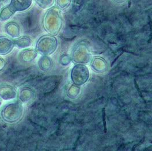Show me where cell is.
I'll return each instance as SVG.
<instances>
[{"label": "cell", "instance_id": "1", "mask_svg": "<svg viewBox=\"0 0 152 151\" xmlns=\"http://www.w3.org/2000/svg\"><path fill=\"white\" fill-rule=\"evenodd\" d=\"M43 27L50 35H57L62 29L63 19L60 10L56 6L50 7L46 12L43 20Z\"/></svg>", "mask_w": 152, "mask_h": 151}, {"label": "cell", "instance_id": "2", "mask_svg": "<svg viewBox=\"0 0 152 151\" xmlns=\"http://www.w3.org/2000/svg\"><path fill=\"white\" fill-rule=\"evenodd\" d=\"M23 106L21 102L16 101L6 104L0 112L2 120L8 123H14L19 121L23 117Z\"/></svg>", "mask_w": 152, "mask_h": 151}, {"label": "cell", "instance_id": "3", "mask_svg": "<svg viewBox=\"0 0 152 151\" xmlns=\"http://www.w3.org/2000/svg\"><path fill=\"white\" fill-rule=\"evenodd\" d=\"M57 38L51 35H45L38 39L35 50L42 56H50L53 54L58 47Z\"/></svg>", "mask_w": 152, "mask_h": 151}, {"label": "cell", "instance_id": "4", "mask_svg": "<svg viewBox=\"0 0 152 151\" xmlns=\"http://www.w3.org/2000/svg\"><path fill=\"white\" fill-rule=\"evenodd\" d=\"M91 51L84 42L78 43L72 53V61L77 64H86L92 60Z\"/></svg>", "mask_w": 152, "mask_h": 151}, {"label": "cell", "instance_id": "5", "mask_svg": "<svg viewBox=\"0 0 152 151\" xmlns=\"http://www.w3.org/2000/svg\"><path fill=\"white\" fill-rule=\"evenodd\" d=\"M89 77V72L87 66L84 64H77L71 71V79L75 85H84Z\"/></svg>", "mask_w": 152, "mask_h": 151}, {"label": "cell", "instance_id": "6", "mask_svg": "<svg viewBox=\"0 0 152 151\" xmlns=\"http://www.w3.org/2000/svg\"><path fill=\"white\" fill-rule=\"evenodd\" d=\"M18 92L16 88L10 85H0V98L5 100H10L15 99Z\"/></svg>", "mask_w": 152, "mask_h": 151}, {"label": "cell", "instance_id": "7", "mask_svg": "<svg viewBox=\"0 0 152 151\" xmlns=\"http://www.w3.org/2000/svg\"><path fill=\"white\" fill-rule=\"evenodd\" d=\"M33 0H11L9 5L10 9L15 13L23 12L28 10L32 4Z\"/></svg>", "mask_w": 152, "mask_h": 151}, {"label": "cell", "instance_id": "8", "mask_svg": "<svg viewBox=\"0 0 152 151\" xmlns=\"http://www.w3.org/2000/svg\"><path fill=\"white\" fill-rule=\"evenodd\" d=\"M13 40L5 37H0V56H6L15 47Z\"/></svg>", "mask_w": 152, "mask_h": 151}, {"label": "cell", "instance_id": "9", "mask_svg": "<svg viewBox=\"0 0 152 151\" xmlns=\"http://www.w3.org/2000/svg\"><path fill=\"white\" fill-rule=\"evenodd\" d=\"M91 66L92 69L97 73H103L108 69L107 62L104 59L101 57H95L91 61Z\"/></svg>", "mask_w": 152, "mask_h": 151}, {"label": "cell", "instance_id": "10", "mask_svg": "<svg viewBox=\"0 0 152 151\" xmlns=\"http://www.w3.org/2000/svg\"><path fill=\"white\" fill-rule=\"evenodd\" d=\"M38 56V53L34 49H24L19 55V59L23 62H30L34 61Z\"/></svg>", "mask_w": 152, "mask_h": 151}, {"label": "cell", "instance_id": "11", "mask_svg": "<svg viewBox=\"0 0 152 151\" xmlns=\"http://www.w3.org/2000/svg\"><path fill=\"white\" fill-rule=\"evenodd\" d=\"M34 92L29 88L26 87L22 88L19 94V99L21 103H27L34 97Z\"/></svg>", "mask_w": 152, "mask_h": 151}, {"label": "cell", "instance_id": "12", "mask_svg": "<svg viewBox=\"0 0 152 151\" xmlns=\"http://www.w3.org/2000/svg\"><path fill=\"white\" fill-rule=\"evenodd\" d=\"M6 32L12 38H19L20 35V29L19 25L15 22H10L5 26Z\"/></svg>", "mask_w": 152, "mask_h": 151}, {"label": "cell", "instance_id": "13", "mask_svg": "<svg viewBox=\"0 0 152 151\" xmlns=\"http://www.w3.org/2000/svg\"><path fill=\"white\" fill-rule=\"evenodd\" d=\"M39 69L44 72H48L53 67V61L51 58L47 56H42L38 61Z\"/></svg>", "mask_w": 152, "mask_h": 151}, {"label": "cell", "instance_id": "14", "mask_svg": "<svg viewBox=\"0 0 152 151\" xmlns=\"http://www.w3.org/2000/svg\"><path fill=\"white\" fill-rule=\"evenodd\" d=\"M15 46L19 48H26L32 45V40L28 37H21L13 40Z\"/></svg>", "mask_w": 152, "mask_h": 151}, {"label": "cell", "instance_id": "15", "mask_svg": "<svg viewBox=\"0 0 152 151\" xmlns=\"http://www.w3.org/2000/svg\"><path fill=\"white\" fill-rule=\"evenodd\" d=\"M15 13L10 9L9 5L3 8L0 12V20L2 21H5L9 19Z\"/></svg>", "mask_w": 152, "mask_h": 151}, {"label": "cell", "instance_id": "16", "mask_svg": "<svg viewBox=\"0 0 152 151\" xmlns=\"http://www.w3.org/2000/svg\"><path fill=\"white\" fill-rule=\"evenodd\" d=\"M39 7L42 9L50 8L53 4L54 0H34Z\"/></svg>", "mask_w": 152, "mask_h": 151}, {"label": "cell", "instance_id": "17", "mask_svg": "<svg viewBox=\"0 0 152 151\" xmlns=\"http://www.w3.org/2000/svg\"><path fill=\"white\" fill-rule=\"evenodd\" d=\"M72 0H56V7L59 10H65L70 6Z\"/></svg>", "mask_w": 152, "mask_h": 151}, {"label": "cell", "instance_id": "18", "mask_svg": "<svg viewBox=\"0 0 152 151\" xmlns=\"http://www.w3.org/2000/svg\"><path fill=\"white\" fill-rule=\"evenodd\" d=\"M71 61H72L71 57L66 54L62 55L61 57L59 58V62L61 64H62V65H64V66L68 65L71 62Z\"/></svg>", "mask_w": 152, "mask_h": 151}, {"label": "cell", "instance_id": "19", "mask_svg": "<svg viewBox=\"0 0 152 151\" xmlns=\"http://www.w3.org/2000/svg\"><path fill=\"white\" fill-rule=\"evenodd\" d=\"M6 66L5 61L0 57V72L2 71Z\"/></svg>", "mask_w": 152, "mask_h": 151}, {"label": "cell", "instance_id": "20", "mask_svg": "<svg viewBox=\"0 0 152 151\" xmlns=\"http://www.w3.org/2000/svg\"><path fill=\"white\" fill-rule=\"evenodd\" d=\"M114 1L118 4H122L124 2H126L127 0H114Z\"/></svg>", "mask_w": 152, "mask_h": 151}, {"label": "cell", "instance_id": "21", "mask_svg": "<svg viewBox=\"0 0 152 151\" xmlns=\"http://www.w3.org/2000/svg\"><path fill=\"white\" fill-rule=\"evenodd\" d=\"M1 104H2V100H1V98H0V106H1Z\"/></svg>", "mask_w": 152, "mask_h": 151}, {"label": "cell", "instance_id": "22", "mask_svg": "<svg viewBox=\"0 0 152 151\" xmlns=\"http://www.w3.org/2000/svg\"><path fill=\"white\" fill-rule=\"evenodd\" d=\"M0 8H1V7H0Z\"/></svg>", "mask_w": 152, "mask_h": 151}]
</instances>
